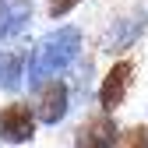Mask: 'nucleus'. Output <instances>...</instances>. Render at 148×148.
I'll return each mask as SVG.
<instances>
[{
    "label": "nucleus",
    "instance_id": "nucleus-1",
    "mask_svg": "<svg viewBox=\"0 0 148 148\" xmlns=\"http://www.w3.org/2000/svg\"><path fill=\"white\" fill-rule=\"evenodd\" d=\"M78 49H81V32L74 28V25H64L57 32H49L46 39L32 49V64H28V81H42L49 78V74H57L64 71L74 57H78Z\"/></svg>",
    "mask_w": 148,
    "mask_h": 148
},
{
    "label": "nucleus",
    "instance_id": "nucleus-2",
    "mask_svg": "<svg viewBox=\"0 0 148 148\" xmlns=\"http://www.w3.org/2000/svg\"><path fill=\"white\" fill-rule=\"evenodd\" d=\"M35 138V109L28 102H7L0 109V141L25 145Z\"/></svg>",
    "mask_w": 148,
    "mask_h": 148
},
{
    "label": "nucleus",
    "instance_id": "nucleus-3",
    "mask_svg": "<svg viewBox=\"0 0 148 148\" xmlns=\"http://www.w3.org/2000/svg\"><path fill=\"white\" fill-rule=\"evenodd\" d=\"M131 74H134V64L131 60H116L113 67L106 71V78L99 85V106L106 109V113H113V109L123 106L127 88H131Z\"/></svg>",
    "mask_w": 148,
    "mask_h": 148
},
{
    "label": "nucleus",
    "instance_id": "nucleus-4",
    "mask_svg": "<svg viewBox=\"0 0 148 148\" xmlns=\"http://www.w3.org/2000/svg\"><path fill=\"white\" fill-rule=\"evenodd\" d=\"M116 138H120L116 123H113V116H109L106 109H102V113L88 116V120L78 127L74 148H113V145H116Z\"/></svg>",
    "mask_w": 148,
    "mask_h": 148
},
{
    "label": "nucleus",
    "instance_id": "nucleus-5",
    "mask_svg": "<svg viewBox=\"0 0 148 148\" xmlns=\"http://www.w3.org/2000/svg\"><path fill=\"white\" fill-rule=\"evenodd\" d=\"M67 106H71V92L64 81H46L42 92H39V99H35V120H42V123H60L67 116Z\"/></svg>",
    "mask_w": 148,
    "mask_h": 148
},
{
    "label": "nucleus",
    "instance_id": "nucleus-6",
    "mask_svg": "<svg viewBox=\"0 0 148 148\" xmlns=\"http://www.w3.org/2000/svg\"><path fill=\"white\" fill-rule=\"evenodd\" d=\"M28 21H32V0H7V4H0V39L18 35Z\"/></svg>",
    "mask_w": 148,
    "mask_h": 148
},
{
    "label": "nucleus",
    "instance_id": "nucleus-7",
    "mask_svg": "<svg viewBox=\"0 0 148 148\" xmlns=\"http://www.w3.org/2000/svg\"><path fill=\"white\" fill-rule=\"evenodd\" d=\"M145 32V14H134V18H123V21H113L109 28V53H123L138 42V35Z\"/></svg>",
    "mask_w": 148,
    "mask_h": 148
},
{
    "label": "nucleus",
    "instance_id": "nucleus-8",
    "mask_svg": "<svg viewBox=\"0 0 148 148\" xmlns=\"http://www.w3.org/2000/svg\"><path fill=\"white\" fill-rule=\"evenodd\" d=\"M25 78V49H7L0 53V88H18Z\"/></svg>",
    "mask_w": 148,
    "mask_h": 148
},
{
    "label": "nucleus",
    "instance_id": "nucleus-9",
    "mask_svg": "<svg viewBox=\"0 0 148 148\" xmlns=\"http://www.w3.org/2000/svg\"><path fill=\"white\" fill-rule=\"evenodd\" d=\"M120 148H148V127L134 123L131 131H123L120 134Z\"/></svg>",
    "mask_w": 148,
    "mask_h": 148
},
{
    "label": "nucleus",
    "instance_id": "nucleus-10",
    "mask_svg": "<svg viewBox=\"0 0 148 148\" xmlns=\"http://www.w3.org/2000/svg\"><path fill=\"white\" fill-rule=\"evenodd\" d=\"M81 0H49V18H64V14H71L74 7H78Z\"/></svg>",
    "mask_w": 148,
    "mask_h": 148
},
{
    "label": "nucleus",
    "instance_id": "nucleus-11",
    "mask_svg": "<svg viewBox=\"0 0 148 148\" xmlns=\"http://www.w3.org/2000/svg\"><path fill=\"white\" fill-rule=\"evenodd\" d=\"M0 4H4V0H0Z\"/></svg>",
    "mask_w": 148,
    "mask_h": 148
}]
</instances>
